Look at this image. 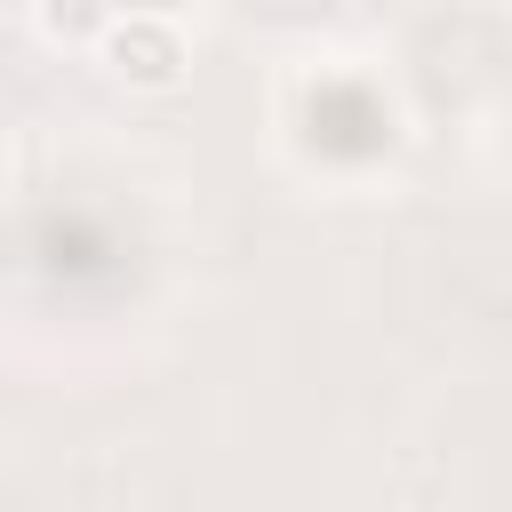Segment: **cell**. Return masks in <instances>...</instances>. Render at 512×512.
Returning a JSON list of instances; mask_svg holds the SVG:
<instances>
[{"instance_id": "cell-1", "label": "cell", "mask_w": 512, "mask_h": 512, "mask_svg": "<svg viewBox=\"0 0 512 512\" xmlns=\"http://www.w3.org/2000/svg\"><path fill=\"white\" fill-rule=\"evenodd\" d=\"M96 64H104L120 88H136V96H168V88H184V72H192V40H184L176 16L136 8V16H112V24H104Z\"/></svg>"}, {"instance_id": "cell-2", "label": "cell", "mask_w": 512, "mask_h": 512, "mask_svg": "<svg viewBox=\"0 0 512 512\" xmlns=\"http://www.w3.org/2000/svg\"><path fill=\"white\" fill-rule=\"evenodd\" d=\"M32 24L48 48H96L112 24V0H32Z\"/></svg>"}, {"instance_id": "cell-3", "label": "cell", "mask_w": 512, "mask_h": 512, "mask_svg": "<svg viewBox=\"0 0 512 512\" xmlns=\"http://www.w3.org/2000/svg\"><path fill=\"white\" fill-rule=\"evenodd\" d=\"M8 184H16V160H8V144H0V200H8Z\"/></svg>"}]
</instances>
